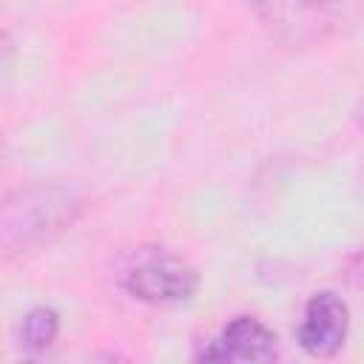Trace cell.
<instances>
[{"label":"cell","instance_id":"6da1fadb","mask_svg":"<svg viewBox=\"0 0 364 364\" xmlns=\"http://www.w3.org/2000/svg\"><path fill=\"white\" fill-rule=\"evenodd\" d=\"M80 210V199L65 185H34L20 188L3 202L0 242L6 256L26 253L46 242L51 233L71 225Z\"/></svg>","mask_w":364,"mask_h":364},{"label":"cell","instance_id":"7a4b0ae2","mask_svg":"<svg viewBox=\"0 0 364 364\" xmlns=\"http://www.w3.org/2000/svg\"><path fill=\"white\" fill-rule=\"evenodd\" d=\"M259 20L290 46H316L364 17V0H250Z\"/></svg>","mask_w":364,"mask_h":364},{"label":"cell","instance_id":"3957f363","mask_svg":"<svg viewBox=\"0 0 364 364\" xmlns=\"http://www.w3.org/2000/svg\"><path fill=\"white\" fill-rule=\"evenodd\" d=\"M122 284L134 299L168 307L193 299V293L199 290V273L188 259L159 247L139 253L125 270Z\"/></svg>","mask_w":364,"mask_h":364},{"label":"cell","instance_id":"277c9868","mask_svg":"<svg viewBox=\"0 0 364 364\" xmlns=\"http://www.w3.org/2000/svg\"><path fill=\"white\" fill-rule=\"evenodd\" d=\"M350 310L336 293H316L304 304V316L299 324V344L313 358H333L347 338Z\"/></svg>","mask_w":364,"mask_h":364},{"label":"cell","instance_id":"5b68a950","mask_svg":"<svg viewBox=\"0 0 364 364\" xmlns=\"http://www.w3.org/2000/svg\"><path fill=\"white\" fill-rule=\"evenodd\" d=\"M279 353L276 333L253 316H236L219 338H213L196 358L199 361H273Z\"/></svg>","mask_w":364,"mask_h":364},{"label":"cell","instance_id":"8992f818","mask_svg":"<svg viewBox=\"0 0 364 364\" xmlns=\"http://www.w3.org/2000/svg\"><path fill=\"white\" fill-rule=\"evenodd\" d=\"M60 333V316L57 310L40 304V307H31L26 316H23V324H20V341L28 353H43L54 344Z\"/></svg>","mask_w":364,"mask_h":364}]
</instances>
